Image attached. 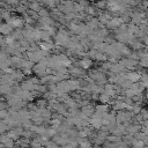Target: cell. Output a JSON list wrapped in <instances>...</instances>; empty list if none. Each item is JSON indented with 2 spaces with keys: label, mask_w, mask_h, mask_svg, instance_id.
Instances as JSON below:
<instances>
[{
  "label": "cell",
  "mask_w": 148,
  "mask_h": 148,
  "mask_svg": "<svg viewBox=\"0 0 148 148\" xmlns=\"http://www.w3.org/2000/svg\"><path fill=\"white\" fill-rule=\"evenodd\" d=\"M14 30L15 29H18V30H22L23 29V27H24V22H23V18L21 17V16H18V15H13L12 14V17H10V20L7 22Z\"/></svg>",
  "instance_id": "1"
},
{
  "label": "cell",
  "mask_w": 148,
  "mask_h": 148,
  "mask_svg": "<svg viewBox=\"0 0 148 148\" xmlns=\"http://www.w3.org/2000/svg\"><path fill=\"white\" fill-rule=\"evenodd\" d=\"M123 24V21H121V18L120 17H112L108 23H106V25H105V28L110 31H113V30H116V29H118L120 25Z\"/></svg>",
  "instance_id": "2"
},
{
  "label": "cell",
  "mask_w": 148,
  "mask_h": 148,
  "mask_svg": "<svg viewBox=\"0 0 148 148\" xmlns=\"http://www.w3.org/2000/svg\"><path fill=\"white\" fill-rule=\"evenodd\" d=\"M31 71H32V73L35 74V76H37V77H43V76H45L46 67H45L44 65H42L40 62H37V64L34 65V67H32Z\"/></svg>",
  "instance_id": "3"
},
{
  "label": "cell",
  "mask_w": 148,
  "mask_h": 148,
  "mask_svg": "<svg viewBox=\"0 0 148 148\" xmlns=\"http://www.w3.org/2000/svg\"><path fill=\"white\" fill-rule=\"evenodd\" d=\"M102 117L97 116V114H92L90 118H89V126H91L92 128H95L96 131L102 126Z\"/></svg>",
  "instance_id": "4"
},
{
  "label": "cell",
  "mask_w": 148,
  "mask_h": 148,
  "mask_svg": "<svg viewBox=\"0 0 148 148\" xmlns=\"http://www.w3.org/2000/svg\"><path fill=\"white\" fill-rule=\"evenodd\" d=\"M94 109H95V114L102 117V116L109 113V109H110V106H109L108 104H101V103H99V104L95 105Z\"/></svg>",
  "instance_id": "5"
},
{
  "label": "cell",
  "mask_w": 148,
  "mask_h": 148,
  "mask_svg": "<svg viewBox=\"0 0 148 148\" xmlns=\"http://www.w3.org/2000/svg\"><path fill=\"white\" fill-rule=\"evenodd\" d=\"M112 18V16H111V14L109 13V12H106V10H104V12H102L101 14H98V16H97V20H98V22L102 24V25H106V23L110 21Z\"/></svg>",
  "instance_id": "6"
},
{
  "label": "cell",
  "mask_w": 148,
  "mask_h": 148,
  "mask_svg": "<svg viewBox=\"0 0 148 148\" xmlns=\"http://www.w3.org/2000/svg\"><path fill=\"white\" fill-rule=\"evenodd\" d=\"M77 65H79V67H81L82 69L89 71L94 64H92V60H90L89 58H82V59L77 60Z\"/></svg>",
  "instance_id": "7"
},
{
  "label": "cell",
  "mask_w": 148,
  "mask_h": 148,
  "mask_svg": "<svg viewBox=\"0 0 148 148\" xmlns=\"http://www.w3.org/2000/svg\"><path fill=\"white\" fill-rule=\"evenodd\" d=\"M67 84H68V88H69V91H76V90H80L81 87H80V80L79 79H68L67 80Z\"/></svg>",
  "instance_id": "8"
},
{
  "label": "cell",
  "mask_w": 148,
  "mask_h": 148,
  "mask_svg": "<svg viewBox=\"0 0 148 148\" xmlns=\"http://www.w3.org/2000/svg\"><path fill=\"white\" fill-rule=\"evenodd\" d=\"M37 96H38V95H37L35 91H23V92L21 94V99L24 101V102H27V103H30V102H32Z\"/></svg>",
  "instance_id": "9"
},
{
  "label": "cell",
  "mask_w": 148,
  "mask_h": 148,
  "mask_svg": "<svg viewBox=\"0 0 148 148\" xmlns=\"http://www.w3.org/2000/svg\"><path fill=\"white\" fill-rule=\"evenodd\" d=\"M13 28L7 23V22H1L0 23V35L2 36H9L13 32Z\"/></svg>",
  "instance_id": "10"
},
{
  "label": "cell",
  "mask_w": 148,
  "mask_h": 148,
  "mask_svg": "<svg viewBox=\"0 0 148 148\" xmlns=\"http://www.w3.org/2000/svg\"><path fill=\"white\" fill-rule=\"evenodd\" d=\"M80 111L87 117V118H90L94 113H95V109H94V105L90 103V104H88V105H86V106H82L81 109H80Z\"/></svg>",
  "instance_id": "11"
},
{
  "label": "cell",
  "mask_w": 148,
  "mask_h": 148,
  "mask_svg": "<svg viewBox=\"0 0 148 148\" xmlns=\"http://www.w3.org/2000/svg\"><path fill=\"white\" fill-rule=\"evenodd\" d=\"M35 86L36 84H32L28 79H24L20 84V87H21V89L23 91H34L35 90Z\"/></svg>",
  "instance_id": "12"
},
{
  "label": "cell",
  "mask_w": 148,
  "mask_h": 148,
  "mask_svg": "<svg viewBox=\"0 0 148 148\" xmlns=\"http://www.w3.org/2000/svg\"><path fill=\"white\" fill-rule=\"evenodd\" d=\"M10 77H12L16 83H17V82H22V81L24 80V75H23V73H22L21 69H14L13 73L10 74Z\"/></svg>",
  "instance_id": "13"
},
{
  "label": "cell",
  "mask_w": 148,
  "mask_h": 148,
  "mask_svg": "<svg viewBox=\"0 0 148 148\" xmlns=\"http://www.w3.org/2000/svg\"><path fill=\"white\" fill-rule=\"evenodd\" d=\"M76 142L79 145V148H91V142L88 138H77Z\"/></svg>",
  "instance_id": "14"
},
{
  "label": "cell",
  "mask_w": 148,
  "mask_h": 148,
  "mask_svg": "<svg viewBox=\"0 0 148 148\" xmlns=\"http://www.w3.org/2000/svg\"><path fill=\"white\" fill-rule=\"evenodd\" d=\"M140 125H138V124H130L127 127H125V131H126V133L127 134H131V135H134L135 133H138V132H140Z\"/></svg>",
  "instance_id": "15"
},
{
  "label": "cell",
  "mask_w": 148,
  "mask_h": 148,
  "mask_svg": "<svg viewBox=\"0 0 148 148\" xmlns=\"http://www.w3.org/2000/svg\"><path fill=\"white\" fill-rule=\"evenodd\" d=\"M30 143L29 139H24V138H20L18 140L15 141V148H28Z\"/></svg>",
  "instance_id": "16"
},
{
  "label": "cell",
  "mask_w": 148,
  "mask_h": 148,
  "mask_svg": "<svg viewBox=\"0 0 148 148\" xmlns=\"http://www.w3.org/2000/svg\"><path fill=\"white\" fill-rule=\"evenodd\" d=\"M42 8H43V7L40 6L39 1H29V5H28V9H30V10H34V12H36V13L38 14V12H39Z\"/></svg>",
  "instance_id": "17"
},
{
  "label": "cell",
  "mask_w": 148,
  "mask_h": 148,
  "mask_svg": "<svg viewBox=\"0 0 148 148\" xmlns=\"http://www.w3.org/2000/svg\"><path fill=\"white\" fill-rule=\"evenodd\" d=\"M13 94V87H9L8 84H0V95L7 96Z\"/></svg>",
  "instance_id": "18"
},
{
  "label": "cell",
  "mask_w": 148,
  "mask_h": 148,
  "mask_svg": "<svg viewBox=\"0 0 148 148\" xmlns=\"http://www.w3.org/2000/svg\"><path fill=\"white\" fill-rule=\"evenodd\" d=\"M135 141V139H134V136L133 135H131V134H125V135H123L121 136V142H124L125 145H127V146H132L133 145V142Z\"/></svg>",
  "instance_id": "19"
},
{
  "label": "cell",
  "mask_w": 148,
  "mask_h": 148,
  "mask_svg": "<svg viewBox=\"0 0 148 148\" xmlns=\"http://www.w3.org/2000/svg\"><path fill=\"white\" fill-rule=\"evenodd\" d=\"M29 147H30V148H42V147H43L42 143H40V141H39V136H38V135H36L35 138H32V139L30 140Z\"/></svg>",
  "instance_id": "20"
},
{
  "label": "cell",
  "mask_w": 148,
  "mask_h": 148,
  "mask_svg": "<svg viewBox=\"0 0 148 148\" xmlns=\"http://www.w3.org/2000/svg\"><path fill=\"white\" fill-rule=\"evenodd\" d=\"M106 141L108 142H111V143H114V145H119L121 142V138L120 136H117V135H113V134H109L106 136Z\"/></svg>",
  "instance_id": "21"
},
{
  "label": "cell",
  "mask_w": 148,
  "mask_h": 148,
  "mask_svg": "<svg viewBox=\"0 0 148 148\" xmlns=\"http://www.w3.org/2000/svg\"><path fill=\"white\" fill-rule=\"evenodd\" d=\"M9 36L13 38V40H17V42L23 38V36H22V30H18V29L13 30V32H12Z\"/></svg>",
  "instance_id": "22"
},
{
  "label": "cell",
  "mask_w": 148,
  "mask_h": 148,
  "mask_svg": "<svg viewBox=\"0 0 148 148\" xmlns=\"http://www.w3.org/2000/svg\"><path fill=\"white\" fill-rule=\"evenodd\" d=\"M110 99H111L110 96L108 94H105L104 91L98 95V102H101V104H108L110 102Z\"/></svg>",
  "instance_id": "23"
},
{
  "label": "cell",
  "mask_w": 148,
  "mask_h": 148,
  "mask_svg": "<svg viewBox=\"0 0 148 148\" xmlns=\"http://www.w3.org/2000/svg\"><path fill=\"white\" fill-rule=\"evenodd\" d=\"M95 61H97V62H104V61H108V57L103 53V52H96V56H95V59H94Z\"/></svg>",
  "instance_id": "24"
},
{
  "label": "cell",
  "mask_w": 148,
  "mask_h": 148,
  "mask_svg": "<svg viewBox=\"0 0 148 148\" xmlns=\"http://www.w3.org/2000/svg\"><path fill=\"white\" fill-rule=\"evenodd\" d=\"M51 40H53V39L49 35V32L45 30H40V42H51Z\"/></svg>",
  "instance_id": "25"
},
{
  "label": "cell",
  "mask_w": 148,
  "mask_h": 148,
  "mask_svg": "<svg viewBox=\"0 0 148 148\" xmlns=\"http://www.w3.org/2000/svg\"><path fill=\"white\" fill-rule=\"evenodd\" d=\"M34 65H35L34 62H31V61H29L27 59H23L22 65H21V69H32Z\"/></svg>",
  "instance_id": "26"
},
{
  "label": "cell",
  "mask_w": 148,
  "mask_h": 148,
  "mask_svg": "<svg viewBox=\"0 0 148 148\" xmlns=\"http://www.w3.org/2000/svg\"><path fill=\"white\" fill-rule=\"evenodd\" d=\"M36 136V134L34 133V132H31L30 130H24L23 131V133H22V135H21V138H24V139H29V140H31L32 138H35Z\"/></svg>",
  "instance_id": "27"
},
{
  "label": "cell",
  "mask_w": 148,
  "mask_h": 148,
  "mask_svg": "<svg viewBox=\"0 0 148 148\" xmlns=\"http://www.w3.org/2000/svg\"><path fill=\"white\" fill-rule=\"evenodd\" d=\"M35 104H36L37 108H46V106H47V102H46L44 98H38V99H36Z\"/></svg>",
  "instance_id": "28"
},
{
  "label": "cell",
  "mask_w": 148,
  "mask_h": 148,
  "mask_svg": "<svg viewBox=\"0 0 148 148\" xmlns=\"http://www.w3.org/2000/svg\"><path fill=\"white\" fill-rule=\"evenodd\" d=\"M38 16H39V18H42V17H49L50 16V10L46 9V8H42L38 12Z\"/></svg>",
  "instance_id": "29"
},
{
  "label": "cell",
  "mask_w": 148,
  "mask_h": 148,
  "mask_svg": "<svg viewBox=\"0 0 148 148\" xmlns=\"http://www.w3.org/2000/svg\"><path fill=\"white\" fill-rule=\"evenodd\" d=\"M9 141H12L8 136H7V134L6 133H3V134H0V143L3 146V145H6L7 142H9Z\"/></svg>",
  "instance_id": "30"
},
{
  "label": "cell",
  "mask_w": 148,
  "mask_h": 148,
  "mask_svg": "<svg viewBox=\"0 0 148 148\" xmlns=\"http://www.w3.org/2000/svg\"><path fill=\"white\" fill-rule=\"evenodd\" d=\"M43 147H44V148H59V146H58L56 142H53L51 139H50V140H49V141H47Z\"/></svg>",
  "instance_id": "31"
},
{
  "label": "cell",
  "mask_w": 148,
  "mask_h": 148,
  "mask_svg": "<svg viewBox=\"0 0 148 148\" xmlns=\"http://www.w3.org/2000/svg\"><path fill=\"white\" fill-rule=\"evenodd\" d=\"M7 131H9V128L7 127V125L2 121V120H0V134H3V133H6Z\"/></svg>",
  "instance_id": "32"
},
{
  "label": "cell",
  "mask_w": 148,
  "mask_h": 148,
  "mask_svg": "<svg viewBox=\"0 0 148 148\" xmlns=\"http://www.w3.org/2000/svg\"><path fill=\"white\" fill-rule=\"evenodd\" d=\"M131 147H132V148H143V147H145V143H143L142 141H138V140H135Z\"/></svg>",
  "instance_id": "33"
},
{
  "label": "cell",
  "mask_w": 148,
  "mask_h": 148,
  "mask_svg": "<svg viewBox=\"0 0 148 148\" xmlns=\"http://www.w3.org/2000/svg\"><path fill=\"white\" fill-rule=\"evenodd\" d=\"M139 114L142 117V119H143V120H147V119H148V113H147L146 108H141V110H140V113H139Z\"/></svg>",
  "instance_id": "34"
},
{
  "label": "cell",
  "mask_w": 148,
  "mask_h": 148,
  "mask_svg": "<svg viewBox=\"0 0 148 148\" xmlns=\"http://www.w3.org/2000/svg\"><path fill=\"white\" fill-rule=\"evenodd\" d=\"M8 116V111L7 110H0V119H5Z\"/></svg>",
  "instance_id": "35"
},
{
  "label": "cell",
  "mask_w": 148,
  "mask_h": 148,
  "mask_svg": "<svg viewBox=\"0 0 148 148\" xmlns=\"http://www.w3.org/2000/svg\"><path fill=\"white\" fill-rule=\"evenodd\" d=\"M21 71H22V73H23L24 76H25V75L30 76V75L32 74V71H31V69H21Z\"/></svg>",
  "instance_id": "36"
},
{
  "label": "cell",
  "mask_w": 148,
  "mask_h": 148,
  "mask_svg": "<svg viewBox=\"0 0 148 148\" xmlns=\"http://www.w3.org/2000/svg\"><path fill=\"white\" fill-rule=\"evenodd\" d=\"M3 46H6V44H5V36L0 35V49L3 47Z\"/></svg>",
  "instance_id": "37"
}]
</instances>
